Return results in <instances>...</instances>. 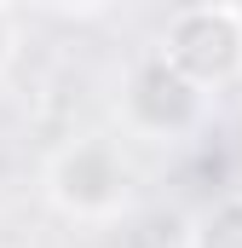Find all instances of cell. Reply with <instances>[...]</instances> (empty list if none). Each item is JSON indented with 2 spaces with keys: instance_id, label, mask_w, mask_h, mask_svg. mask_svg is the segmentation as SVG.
Listing matches in <instances>:
<instances>
[{
  "instance_id": "obj_1",
  "label": "cell",
  "mask_w": 242,
  "mask_h": 248,
  "mask_svg": "<svg viewBox=\"0 0 242 248\" xmlns=\"http://www.w3.org/2000/svg\"><path fill=\"white\" fill-rule=\"evenodd\" d=\"M52 179H58L52 190H58V202L69 214H104V208H116V196L127 190V173H121L110 144H75V150H63Z\"/></svg>"
},
{
  "instance_id": "obj_2",
  "label": "cell",
  "mask_w": 242,
  "mask_h": 248,
  "mask_svg": "<svg viewBox=\"0 0 242 248\" xmlns=\"http://www.w3.org/2000/svg\"><path fill=\"white\" fill-rule=\"evenodd\" d=\"M196 248H242V202H219V208L202 219Z\"/></svg>"
},
{
  "instance_id": "obj_3",
  "label": "cell",
  "mask_w": 242,
  "mask_h": 248,
  "mask_svg": "<svg viewBox=\"0 0 242 248\" xmlns=\"http://www.w3.org/2000/svg\"><path fill=\"white\" fill-rule=\"evenodd\" d=\"M0 58H6V12H0Z\"/></svg>"
}]
</instances>
